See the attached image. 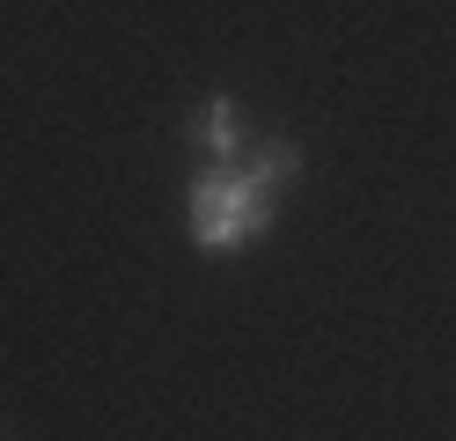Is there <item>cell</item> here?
<instances>
[{
  "mask_svg": "<svg viewBox=\"0 0 456 441\" xmlns=\"http://www.w3.org/2000/svg\"><path fill=\"white\" fill-rule=\"evenodd\" d=\"M243 169H250V184H258V192H273V199H280V192H288L295 176H302V147H295V140H265Z\"/></svg>",
  "mask_w": 456,
  "mask_h": 441,
  "instance_id": "cell-3",
  "label": "cell"
},
{
  "mask_svg": "<svg viewBox=\"0 0 456 441\" xmlns=\"http://www.w3.org/2000/svg\"><path fill=\"white\" fill-rule=\"evenodd\" d=\"M191 140L207 147L214 162H236V155H243V110H236V96H207V110H199Z\"/></svg>",
  "mask_w": 456,
  "mask_h": 441,
  "instance_id": "cell-2",
  "label": "cell"
},
{
  "mask_svg": "<svg viewBox=\"0 0 456 441\" xmlns=\"http://www.w3.org/2000/svg\"><path fill=\"white\" fill-rule=\"evenodd\" d=\"M273 206H280V199L250 184L243 162H214V169L191 184V243L214 250V257H236V250H250V243L273 228Z\"/></svg>",
  "mask_w": 456,
  "mask_h": 441,
  "instance_id": "cell-1",
  "label": "cell"
}]
</instances>
